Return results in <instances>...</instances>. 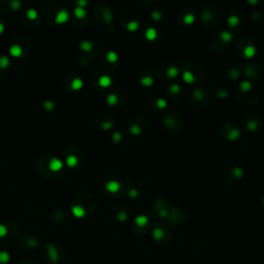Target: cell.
Instances as JSON below:
<instances>
[{
	"instance_id": "cell-18",
	"label": "cell",
	"mask_w": 264,
	"mask_h": 264,
	"mask_svg": "<svg viewBox=\"0 0 264 264\" xmlns=\"http://www.w3.org/2000/svg\"><path fill=\"white\" fill-rule=\"evenodd\" d=\"M106 60L110 63H115V62L118 61V55H117L116 52L114 51H110L107 54H106Z\"/></svg>"
},
{
	"instance_id": "cell-11",
	"label": "cell",
	"mask_w": 264,
	"mask_h": 264,
	"mask_svg": "<svg viewBox=\"0 0 264 264\" xmlns=\"http://www.w3.org/2000/svg\"><path fill=\"white\" fill-rule=\"evenodd\" d=\"M255 54H256V49H255V47H253V45H248V47H246V49L244 50V55L246 56L247 58L254 57Z\"/></svg>"
},
{
	"instance_id": "cell-35",
	"label": "cell",
	"mask_w": 264,
	"mask_h": 264,
	"mask_svg": "<svg viewBox=\"0 0 264 264\" xmlns=\"http://www.w3.org/2000/svg\"><path fill=\"white\" fill-rule=\"evenodd\" d=\"M169 90H170V92L172 94H177L180 92V90H181V87L177 84H173V85L170 86V89Z\"/></svg>"
},
{
	"instance_id": "cell-24",
	"label": "cell",
	"mask_w": 264,
	"mask_h": 264,
	"mask_svg": "<svg viewBox=\"0 0 264 264\" xmlns=\"http://www.w3.org/2000/svg\"><path fill=\"white\" fill-rule=\"evenodd\" d=\"M221 38L223 41H225V43H229V41H231L232 39V34L230 32H228V31H223V32L221 33Z\"/></svg>"
},
{
	"instance_id": "cell-17",
	"label": "cell",
	"mask_w": 264,
	"mask_h": 264,
	"mask_svg": "<svg viewBox=\"0 0 264 264\" xmlns=\"http://www.w3.org/2000/svg\"><path fill=\"white\" fill-rule=\"evenodd\" d=\"M228 25H229L230 27H236L238 24H239L240 20L239 18H238L237 16H230L229 18H228Z\"/></svg>"
},
{
	"instance_id": "cell-13",
	"label": "cell",
	"mask_w": 264,
	"mask_h": 264,
	"mask_svg": "<svg viewBox=\"0 0 264 264\" xmlns=\"http://www.w3.org/2000/svg\"><path fill=\"white\" fill-rule=\"evenodd\" d=\"M228 139L231 140V141H234V140H237L238 137L240 136V131L238 129H232L231 131L228 133Z\"/></svg>"
},
{
	"instance_id": "cell-32",
	"label": "cell",
	"mask_w": 264,
	"mask_h": 264,
	"mask_svg": "<svg viewBox=\"0 0 264 264\" xmlns=\"http://www.w3.org/2000/svg\"><path fill=\"white\" fill-rule=\"evenodd\" d=\"M121 140H122V134H121V132H119V131L115 132V133L113 134V141L120 142Z\"/></svg>"
},
{
	"instance_id": "cell-26",
	"label": "cell",
	"mask_w": 264,
	"mask_h": 264,
	"mask_svg": "<svg viewBox=\"0 0 264 264\" xmlns=\"http://www.w3.org/2000/svg\"><path fill=\"white\" fill-rule=\"evenodd\" d=\"M251 88H252V84H251L250 82L245 81V82H242V83H240V89H242V91L248 92Z\"/></svg>"
},
{
	"instance_id": "cell-2",
	"label": "cell",
	"mask_w": 264,
	"mask_h": 264,
	"mask_svg": "<svg viewBox=\"0 0 264 264\" xmlns=\"http://www.w3.org/2000/svg\"><path fill=\"white\" fill-rule=\"evenodd\" d=\"M63 166H64L63 162H62V161L60 160V159H58V158H52L51 160H50V162H49L50 170L54 171V172L61 170V169L63 168Z\"/></svg>"
},
{
	"instance_id": "cell-28",
	"label": "cell",
	"mask_w": 264,
	"mask_h": 264,
	"mask_svg": "<svg viewBox=\"0 0 264 264\" xmlns=\"http://www.w3.org/2000/svg\"><path fill=\"white\" fill-rule=\"evenodd\" d=\"M130 132L133 135H138V134L141 133V128L138 125H132L130 127Z\"/></svg>"
},
{
	"instance_id": "cell-16",
	"label": "cell",
	"mask_w": 264,
	"mask_h": 264,
	"mask_svg": "<svg viewBox=\"0 0 264 264\" xmlns=\"http://www.w3.org/2000/svg\"><path fill=\"white\" fill-rule=\"evenodd\" d=\"M183 79L186 82V83L192 84L194 82V79H195V77H194V75L192 72H190V71H185V72L183 73Z\"/></svg>"
},
{
	"instance_id": "cell-45",
	"label": "cell",
	"mask_w": 264,
	"mask_h": 264,
	"mask_svg": "<svg viewBox=\"0 0 264 264\" xmlns=\"http://www.w3.org/2000/svg\"><path fill=\"white\" fill-rule=\"evenodd\" d=\"M166 211H160V216H162V217H165V216H166Z\"/></svg>"
},
{
	"instance_id": "cell-20",
	"label": "cell",
	"mask_w": 264,
	"mask_h": 264,
	"mask_svg": "<svg viewBox=\"0 0 264 264\" xmlns=\"http://www.w3.org/2000/svg\"><path fill=\"white\" fill-rule=\"evenodd\" d=\"M140 83H141V85L144 86V87H150V86H152L153 83H154V79H153L151 76H144L141 79Z\"/></svg>"
},
{
	"instance_id": "cell-39",
	"label": "cell",
	"mask_w": 264,
	"mask_h": 264,
	"mask_svg": "<svg viewBox=\"0 0 264 264\" xmlns=\"http://www.w3.org/2000/svg\"><path fill=\"white\" fill-rule=\"evenodd\" d=\"M129 196H130L131 198H136L138 196V191L136 189H131L130 191H129Z\"/></svg>"
},
{
	"instance_id": "cell-8",
	"label": "cell",
	"mask_w": 264,
	"mask_h": 264,
	"mask_svg": "<svg viewBox=\"0 0 264 264\" xmlns=\"http://www.w3.org/2000/svg\"><path fill=\"white\" fill-rule=\"evenodd\" d=\"M79 49L83 52H86V53H89L93 50V43L90 40H83L81 43H79Z\"/></svg>"
},
{
	"instance_id": "cell-23",
	"label": "cell",
	"mask_w": 264,
	"mask_h": 264,
	"mask_svg": "<svg viewBox=\"0 0 264 264\" xmlns=\"http://www.w3.org/2000/svg\"><path fill=\"white\" fill-rule=\"evenodd\" d=\"M43 107H45V110H48V112H51V110H53L54 108H55V103H54L52 100H45V101L43 102Z\"/></svg>"
},
{
	"instance_id": "cell-1",
	"label": "cell",
	"mask_w": 264,
	"mask_h": 264,
	"mask_svg": "<svg viewBox=\"0 0 264 264\" xmlns=\"http://www.w3.org/2000/svg\"><path fill=\"white\" fill-rule=\"evenodd\" d=\"M69 20V14L66 9H61L56 14L55 17V23L56 24H65L67 21Z\"/></svg>"
},
{
	"instance_id": "cell-22",
	"label": "cell",
	"mask_w": 264,
	"mask_h": 264,
	"mask_svg": "<svg viewBox=\"0 0 264 264\" xmlns=\"http://www.w3.org/2000/svg\"><path fill=\"white\" fill-rule=\"evenodd\" d=\"M138 27H139V24H138V22H136V21H131V22H129L128 24H127V29H128L129 31H131V32L136 31L138 29Z\"/></svg>"
},
{
	"instance_id": "cell-40",
	"label": "cell",
	"mask_w": 264,
	"mask_h": 264,
	"mask_svg": "<svg viewBox=\"0 0 264 264\" xmlns=\"http://www.w3.org/2000/svg\"><path fill=\"white\" fill-rule=\"evenodd\" d=\"M227 95H228V92H227V91H225V90H222V91H219V93H218V97H219V98H222V99H223V98H225V97H227Z\"/></svg>"
},
{
	"instance_id": "cell-10",
	"label": "cell",
	"mask_w": 264,
	"mask_h": 264,
	"mask_svg": "<svg viewBox=\"0 0 264 264\" xmlns=\"http://www.w3.org/2000/svg\"><path fill=\"white\" fill-rule=\"evenodd\" d=\"M146 37L149 40H155L157 37V30L155 28H153V27H150L146 31Z\"/></svg>"
},
{
	"instance_id": "cell-34",
	"label": "cell",
	"mask_w": 264,
	"mask_h": 264,
	"mask_svg": "<svg viewBox=\"0 0 264 264\" xmlns=\"http://www.w3.org/2000/svg\"><path fill=\"white\" fill-rule=\"evenodd\" d=\"M113 126H114V124H113V122H110V121H107V122H103L101 124V128L103 129V130H110V129L113 128Z\"/></svg>"
},
{
	"instance_id": "cell-36",
	"label": "cell",
	"mask_w": 264,
	"mask_h": 264,
	"mask_svg": "<svg viewBox=\"0 0 264 264\" xmlns=\"http://www.w3.org/2000/svg\"><path fill=\"white\" fill-rule=\"evenodd\" d=\"M257 127H258V125H257L255 122H253V121H252V122H250V123H249V124H248V129H249V130H250V131H255V130H256V129H257Z\"/></svg>"
},
{
	"instance_id": "cell-38",
	"label": "cell",
	"mask_w": 264,
	"mask_h": 264,
	"mask_svg": "<svg viewBox=\"0 0 264 264\" xmlns=\"http://www.w3.org/2000/svg\"><path fill=\"white\" fill-rule=\"evenodd\" d=\"M103 18H104V20L106 21V22H110V21H112V19H113V17H112V14H110V12H105L103 14Z\"/></svg>"
},
{
	"instance_id": "cell-15",
	"label": "cell",
	"mask_w": 264,
	"mask_h": 264,
	"mask_svg": "<svg viewBox=\"0 0 264 264\" xmlns=\"http://www.w3.org/2000/svg\"><path fill=\"white\" fill-rule=\"evenodd\" d=\"M26 16L29 20L34 21V20H36L37 17H38V12H37V10L35 9V8H29L26 12Z\"/></svg>"
},
{
	"instance_id": "cell-42",
	"label": "cell",
	"mask_w": 264,
	"mask_h": 264,
	"mask_svg": "<svg viewBox=\"0 0 264 264\" xmlns=\"http://www.w3.org/2000/svg\"><path fill=\"white\" fill-rule=\"evenodd\" d=\"M5 233H6V228L3 225H0V236L5 235Z\"/></svg>"
},
{
	"instance_id": "cell-27",
	"label": "cell",
	"mask_w": 264,
	"mask_h": 264,
	"mask_svg": "<svg viewBox=\"0 0 264 264\" xmlns=\"http://www.w3.org/2000/svg\"><path fill=\"white\" fill-rule=\"evenodd\" d=\"M194 21H195V17H194L193 14H186L185 18H184V23L187 24V25H191Z\"/></svg>"
},
{
	"instance_id": "cell-33",
	"label": "cell",
	"mask_w": 264,
	"mask_h": 264,
	"mask_svg": "<svg viewBox=\"0 0 264 264\" xmlns=\"http://www.w3.org/2000/svg\"><path fill=\"white\" fill-rule=\"evenodd\" d=\"M151 16H152V19L155 21H160L161 18H162V14H161L160 12H158V10H154V12L151 14Z\"/></svg>"
},
{
	"instance_id": "cell-41",
	"label": "cell",
	"mask_w": 264,
	"mask_h": 264,
	"mask_svg": "<svg viewBox=\"0 0 264 264\" xmlns=\"http://www.w3.org/2000/svg\"><path fill=\"white\" fill-rule=\"evenodd\" d=\"M77 6H79V7H83L85 8L86 6L88 5V1H86V0H79V1L76 2Z\"/></svg>"
},
{
	"instance_id": "cell-3",
	"label": "cell",
	"mask_w": 264,
	"mask_h": 264,
	"mask_svg": "<svg viewBox=\"0 0 264 264\" xmlns=\"http://www.w3.org/2000/svg\"><path fill=\"white\" fill-rule=\"evenodd\" d=\"M121 185L119 182L117 181H110L106 183L105 185V189L107 190L110 193H117V192L120 190Z\"/></svg>"
},
{
	"instance_id": "cell-30",
	"label": "cell",
	"mask_w": 264,
	"mask_h": 264,
	"mask_svg": "<svg viewBox=\"0 0 264 264\" xmlns=\"http://www.w3.org/2000/svg\"><path fill=\"white\" fill-rule=\"evenodd\" d=\"M146 222H148V219H146V217H144V216H139V217L136 218V223H137L139 226L144 225Z\"/></svg>"
},
{
	"instance_id": "cell-44",
	"label": "cell",
	"mask_w": 264,
	"mask_h": 264,
	"mask_svg": "<svg viewBox=\"0 0 264 264\" xmlns=\"http://www.w3.org/2000/svg\"><path fill=\"white\" fill-rule=\"evenodd\" d=\"M4 29H5V27H4V24H3V23L0 22V35H1L2 33L4 32Z\"/></svg>"
},
{
	"instance_id": "cell-25",
	"label": "cell",
	"mask_w": 264,
	"mask_h": 264,
	"mask_svg": "<svg viewBox=\"0 0 264 264\" xmlns=\"http://www.w3.org/2000/svg\"><path fill=\"white\" fill-rule=\"evenodd\" d=\"M22 6V2L20 0H12L10 1V7L12 8V10H19Z\"/></svg>"
},
{
	"instance_id": "cell-14",
	"label": "cell",
	"mask_w": 264,
	"mask_h": 264,
	"mask_svg": "<svg viewBox=\"0 0 264 264\" xmlns=\"http://www.w3.org/2000/svg\"><path fill=\"white\" fill-rule=\"evenodd\" d=\"M10 64V60L7 56H0V68L1 69H5L9 66Z\"/></svg>"
},
{
	"instance_id": "cell-7",
	"label": "cell",
	"mask_w": 264,
	"mask_h": 264,
	"mask_svg": "<svg viewBox=\"0 0 264 264\" xmlns=\"http://www.w3.org/2000/svg\"><path fill=\"white\" fill-rule=\"evenodd\" d=\"M98 84H99L100 87L107 88L112 85V79H110L108 75H102V76H100L99 81H98Z\"/></svg>"
},
{
	"instance_id": "cell-43",
	"label": "cell",
	"mask_w": 264,
	"mask_h": 264,
	"mask_svg": "<svg viewBox=\"0 0 264 264\" xmlns=\"http://www.w3.org/2000/svg\"><path fill=\"white\" fill-rule=\"evenodd\" d=\"M126 217H127V216H126V214H125V213H120V214H119V219L122 220V221H124V220L126 219Z\"/></svg>"
},
{
	"instance_id": "cell-6",
	"label": "cell",
	"mask_w": 264,
	"mask_h": 264,
	"mask_svg": "<svg viewBox=\"0 0 264 264\" xmlns=\"http://www.w3.org/2000/svg\"><path fill=\"white\" fill-rule=\"evenodd\" d=\"M84 86V82L82 79H79V77H75L74 79H72V82H71V89L73 90V91H79V90H81L82 88H83Z\"/></svg>"
},
{
	"instance_id": "cell-9",
	"label": "cell",
	"mask_w": 264,
	"mask_h": 264,
	"mask_svg": "<svg viewBox=\"0 0 264 264\" xmlns=\"http://www.w3.org/2000/svg\"><path fill=\"white\" fill-rule=\"evenodd\" d=\"M77 164H79V159H77V157L74 156V155H69V156L66 158V165L68 167H70V168L75 167Z\"/></svg>"
},
{
	"instance_id": "cell-19",
	"label": "cell",
	"mask_w": 264,
	"mask_h": 264,
	"mask_svg": "<svg viewBox=\"0 0 264 264\" xmlns=\"http://www.w3.org/2000/svg\"><path fill=\"white\" fill-rule=\"evenodd\" d=\"M177 74H179V69L175 66H171L167 69V75L169 77H175L177 76Z\"/></svg>"
},
{
	"instance_id": "cell-46",
	"label": "cell",
	"mask_w": 264,
	"mask_h": 264,
	"mask_svg": "<svg viewBox=\"0 0 264 264\" xmlns=\"http://www.w3.org/2000/svg\"><path fill=\"white\" fill-rule=\"evenodd\" d=\"M249 3L250 4H256V3H258V1H249Z\"/></svg>"
},
{
	"instance_id": "cell-4",
	"label": "cell",
	"mask_w": 264,
	"mask_h": 264,
	"mask_svg": "<svg viewBox=\"0 0 264 264\" xmlns=\"http://www.w3.org/2000/svg\"><path fill=\"white\" fill-rule=\"evenodd\" d=\"M9 54L12 57L19 58L23 55V49L19 45H12L9 48Z\"/></svg>"
},
{
	"instance_id": "cell-21",
	"label": "cell",
	"mask_w": 264,
	"mask_h": 264,
	"mask_svg": "<svg viewBox=\"0 0 264 264\" xmlns=\"http://www.w3.org/2000/svg\"><path fill=\"white\" fill-rule=\"evenodd\" d=\"M106 102H107L110 105H115V104H117V102H118V96L115 95V94H110V95L107 96V98H106Z\"/></svg>"
},
{
	"instance_id": "cell-37",
	"label": "cell",
	"mask_w": 264,
	"mask_h": 264,
	"mask_svg": "<svg viewBox=\"0 0 264 264\" xmlns=\"http://www.w3.org/2000/svg\"><path fill=\"white\" fill-rule=\"evenodd\" d=\"M229 76H230V79H237V77H238V71H237V70H235V69L231 70V71H230Z\"/></svg>"
},
{
	"instance_id": "cell-5",
	"label": "cell",
	"mask_w": 264,
	"mask_h": 264,
	"mask_svg": "<svg viewBox=\"0 0 264 264\" xmlns=\"http://www.w3.org/2000/svg\"><path fill=\"white\" fill-rule=\"evenodd\" d=\"M71 211H72L73 216L76 218H83L86 214L85 209H84L81 205H73V206L71 207Z\"/></svg>"
},
{
	"instance_id": "cell-29",
	"label": "cell",
	"mask_w": 264,
	"mask_h": 264,
	"mask_svg": "<svg viewBox=\"0 0 264 264\" xmlns=\"http://www.w3.org/2000/svg\"><path fill=\"white\" fill-rule=\"evenodd\" d=\"M233 175L235 177H242L244 175V170L240 167H234L233 168Z\"/></svg>"
},
{
	"instance_id": "cell-31",
	"label": "cell",
	"mask_w": 264,
	"mask_h": 264,
	"mask_svg": "<svg viewBox=\"0 0 264 264\" xmlns=\"http://www.w3.org/2000/svg\"><path fill=\"white\" fill-rule=\"evenodd\" d=\"M157 106L159 108H165L167 106V101L165 99H163V98H159L157 100Z\"/></svg>"
},
{
	"instance_id": "cell-12",
	"label": "cell",
	"mask_w": 264,
	"mask_h": 264,
	"mask_svg": "<svg viewBox=\"0 0 264 264\" xmlns=\"http://www.w3.org/2000/svg\"><path fill=\"white\" fill-rule=\"evenodd\" d=\"M74 16L76 17L77 19H84L86 16H87V12H86V8L79 7V6H76L74 8Z\"/></svg>"
},
{
	"instance_id": "cell-47",
	"label": "cell",
	"mask_w": 264,
	"mask_h": 264,
	"mask_svg": "<svg viewBox=\"0 0 264 264\" xmlns=\"http://www.w3.org/2000/svg\"><path fill=\"white\" fill-rule=\"evenodd\" d=\"M263 202H264V198H263Z\"/></svg>"
}]
</instances>
